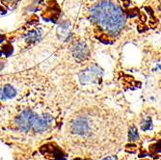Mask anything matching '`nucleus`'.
Instances as JSON below:
<instances>
[{
  "mask_svg": "<svg viewBox=\"0 0 161 160\" xmlns=\"http://www.w3.org/2000/svg\"><path fill=\"white\" fill-rule=\"evenodd\" d=\"M34 119H35V115L33 112L31 110H24L16 119V123L21 131L27 132L33 127Z\"/></svg>",
  "mask_w": 161,
  "mask_h": 160,
  "instance_id": "nucleus-2",
  "label": "nucleus"
},
{
  "mask_svg": "<svg viewBox=\"0 0 161 160\" xmlns=\"http://www.w3.org/2000/svg\"><path fill=\"white\" fill-rule=\"evenodd\" d=\"M71 27V22L69 20H65L57 28V36L59 39H64L69 34V29Z\"/></svg>",
  "mask_w": 161,
  "mask_h": 160,
  "instance_id": "nucleus-8",
  "label": "nucleus"
},
{
  "mask_svg": "<svg viewBox=\"0 0 161 160\" xmlns=\"http://www.w3.org/2000/svg\"><path fill=\"white\" fill-rule=\"evenodd\" d=\"M99 41H102V43H112L113 41H110L111 39H110V37L108 36L107 34H101L100 36H99Z\"/></svg>",
  "mask_w": 161,
  "mask_h": 160,
  "instance_id": "nucleus-15",
  "label": "nucleus"
},
{
  "mask_svg": "<svg viewBox=\"0 0 161 160\" xmlns=\"http://www.w3.org/2000/svg\"><path fill=\"white\" fill-rule=\"evenodd\" d=\"M52 121V117L48 114H45L43 116H35L33 121V128L37 132H45L48 129Z\"/></svg>",
  "mask_w": 161,
  "mask_h": 160,
  "instance_id": "nucleus-6",
  "label": "nucleus"
},
{
  "mask_svg": "<svg viewBox=\"0 0 161 160\" xmlns=\"http://www.w3.org/2000/svg\"><path fill=\"white\" fill-rule=\"evenodd\" d=\"M5 40V36L4 35H0V43H2L3 41Z\"/></svg>",
  "mask_w": 161,
  "mask_h": 160,
  "instance_id": "nucleus-23",
  "label": "nucleus"
},
{
  "mask_svg": "<svg viewBox=\"0 0 161 160\" xmlns=\"http://www.w3.org/2000/svg\"><path fill=\"white\" fill-rule=\"evenodd\" d=\"M2 52L4 53L6 56H11L14 52V47L12 46V44L10 43L4 44V46H2Z\"/></svg>",
  "mask_w": 161,
  "mask_h": 160,
  "instance_id": "nucleus-14",
  "label": "nucleus"
},
{
  "mask_svg": "<svg viewBox=\"0 0 161 160\" xmlns=\"http://www.w3.org/2000/svg\"><path fill=\"white\" fill-rule=\"evenodd\" d=\"M2 53H3V52H2V50H0V56L2 55Z\"/></svg>",
  "mask_w": 161,
  "mask_h": 160,
  "instance_id": "nucleus-24",
  "label": "nucleus"
},
{
  "mask_svg": "<svg viewBox=\"0 0 161 160\" xmlns=\"http://www.w3.org/2000/svg\"><path fill=\"white\" fill-rule=\"evenodd\" d=\"M2 9H4V8H2L1 6H0V14H6V12H7V11H4V10L2 11Z\"/></svg>",
  "mask_w": 161,
  "mask_h": 160,
  "instance_id": "nucleus-22",
  "label": "nucleus"
},
{
  "mask_svg": "<svg viewBox=\"0 0 161 160\" xmlns=\"http://www.w3.org/2000/svg\"><path fill=\"white\" fill-rule=\"evenodd\" d=\"M156 24H157L156 19H154L153 16V19H151V21H150V26H151V28H155V27H156Z\"/></svg>",
  "mask_w": 161,
  "mask_h": 160,
  "instance_id": "nucleus-17",
  "label": "nucleus"
},
{
  "mask_svg": "<svg viewBox=\"0 0 161 160\" xmlns=\"http://www.w3.org/2000/svg\"><path fill=\"white\" fill-rule=\"evenodd\" d=\"M122 5H124L125 8H127L128 6H129V5L131 4V1H130V0H122Z\"/></svg>",
  "mask_w": 161,
  "mask_h": 160,
  "instance_id": "nucleus-18",
  "label": "nucleus"
},
{
  "mask_svg": "<svg viewBox=\"0 0 161 160\" xmlns=\"http://www.w3.org/2000/svg\"><path fill=\"white\" fill-rule=\"evenodd\" d=\"M141 128L143 131H147V130H150L153 128V121L150 117H146L143 121L141 123Z\"/></svg>",
  "mask_w": 161,
  "mask_h": 160,
  "instance_id": "nucleus-12",
  "label": "nucleus"
},
{
  "mask_svg": "<svg viewBox=\"0 0 161 160\" xmlns=\"http://www.w3.org/2000/svg\"><path fill=\"white\" fill-rule=\"evenodd\" d=\"M42 37V34H41L40 31H30L27 34V37H26V41L28 43H34V41H37L41 39Z\"/></svg>",
  "mask_w": 161,
  "mask_h": 160,
  "instance_id": "nucleus-10",
  "label": "nucleus"
},
{
  "mask_svg": "<svg viewBox=\"0 0 161 160\" xmlns=\"http://www.w3.org/2000/svg\"><path fill=\"white\" fill-rule=\"evenodd\" d=\"M93 21L111 35H117L127 21L125 13L109 0H102L91 9Z\"/></svg>",
  "mask_w": 161,
  "mask_h": 160,
  "instance_id": "nucleus-1",
  "label": "nucleus"
},
{
  "mask_svg": "<svg viewBox=\"0 0 161 160\" xmlns=\"http://www.w3.org/2000/svg\"><path fill=\"white\" fill-rule=\"evenodd\" d=\"M140 20H141L142 22H145L146 20H147V16H146L144 13H140Z\"/></svg>",
  "mask_w": 161,
  "mask_h": 160,
  "instance_id": "nucleus-20",
  "label": "nucleus"
},
{
  "mask_svg": "<svg viewBox=\"0 0 161 160\" xmlns=\"http://www.w3.org/2000/svg\"><path fill=\"white\" fill-rule=\"evenodd\" d=\"M137 30H138L139 33H144V32H146L148 30V26L146 24L141 23V24H139L138 26H137Z\"/></svg>",
  "mask_w": 161,
  "mask_h": 160,
  "instance_id": "nucleus-16",
  "label": "nucleus"
},
{
  "mask_svg": "<svg viewBox=\"0 0 161 160\" xmlns=\"http://www.w3.org/2000/svg\"><path fill=\"white\" fill-rule=\"evenodd\" d=\"M72 53H74V57L78 60H86L89 58V48H88L87 44L85 43H77L72 48Z\"/></svg>",
  "mask_w": 161,
  "mask_h": 160,
  "instance_id": "nucleus-7",
  "label": "nucleus"
},
{
  "mask_svg": "<svg viewBox=\"0 0 161 160\" xmlns=\"http://www.w3.org/2000/svg\"><path fill=\"white\" fill-rule=\"evenodd\" d=\"M128 139H129L130 142H135L139 139V133L136 126H132L128 130Z\"/></svg>",
  "mask_w": 161,
  "mask_h": 160,
  "instance_id": "nucleus-11",
  "label": "nucleus"
},
{
  "mask_svg": "<svg viewBox=\"0 0 161 160\" xmlns=\"http://www.w3.org/2000/svg\"><path fill=\"white\" fill-rule=\"evenodd\" d=\"M102 160H117V156H109V157H106V158H104V159H102Z\"/></svg>",
  "mask_w": 161,
  "mask_h": 160,
  "instance_id": "nucleus-21",
  "label": "nucleus"
},
{
  "mask_svg": "<svg viewBox=\"0 0 161 160\" xmlns=\"http://www.w3.org/2000/svg\"><path fill=\"white\" fill-rule=\"evenodd\" d=\"M3 94L6 99H13V97L17 94V91L12 85H6L4 89H3Z\"/></svg>",
  "mask_w": 161,
  "mask_h": 160,
  "instance_id": "nucleus-9",
  "label": "nucleus"
},
{
  "mask_svg": "<svg viewBox=\"0 0 161 160\" xmlns=\"http://www.w3.org/2000/svg\"><path fill=\"white\" fill-rule=\"evenodd\" d=\"M40 152L46 157H48L49 155H52V157L50 158L51 160H66V154L55 144L49 143L43 145L40 148Z\"/></svg>",
  "mask_w": 161,
  "mask_h": 160,
  "instance_id": "nucleus-3",
  "label": "nucleus"
},
{
  "mask_svg": "<svg viewBox=\"0 0 161 160\" xmlns=\"http://www.w3.org/2000/svg\"><path fill=\"white\" fill-rule=\"evenodd\" d=\"M101 76V70L98 66H93L90 69L84 70L81 73L79 78L82 84H87V83L95 82Z\"/></svg>",
  "mask_w": 161,
  "mask_h": 160,
  "instance_id": "nucleus-4",
  "label": "nucleus"
},
{
  "mask_svg": "<svg viewBox=\"0 0 161 160\" xmlns=\"http://www.w3.org/2000/svg\"><path fill=\"white\" fill-rule=\"evenodd\" d=\"M144 9H145V11L147 12L149 14H151V16H153V10L151 7H145Z\"/></svg>",
  "mask_w": 161,
  "mask_h": 160,
  "instance_id": "nucleus-19",
  "label": "nucleus"
},
{
  "mask_svg": "<svg viewBox=\"0 0 161 160\" xmlns=\"http://www.w3.org/2000/svg\"><path fill=\"white\" fill-rule=\"evenodd\" d=\"M74 160H82V159H80V158H75V159H74Z\"/></svg>",
  "mask_w": 161,
  "mask_h": 160,
  "instance_id": "nucleus-25",
  "label": "nucleus"
},
{
  "mask_svg": "<svg viewBox=\"0 0 161 160\" xmlns=\"http://www.w3.org/2000/svg\"><path fill=\"white\" fill-rule=\"evenodd\" d=\"M125 16L128 17H135L138 16V14H139V9L138 8H132V9H127L125 10Z\"/></svg>",
  "mask_w": 161,
  "mask_h": 160,
  "instance_id": "nucleus-13",
  "label": "nucleus"
},
{
  "mask_svg": "<svg viewBox=\"0 0 161 160\" xmlns=\"http://www.w3.org/2000/svg\"><path fill=\"white\" fill-rule=\"evenodd\" d=\"M72 131L78 135H88L91 131V123L87 118H78L72 123Z\"/></svg>",
  "mask_w": 161,
  "mask_h": 160,
  "instance_id": "nucleus-5",
  "label": "nucleus"
}]
</instances>
